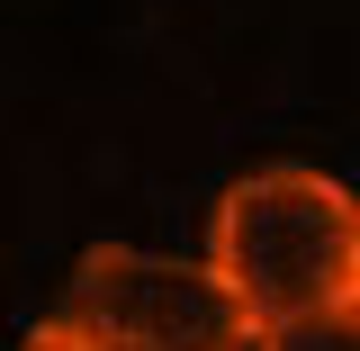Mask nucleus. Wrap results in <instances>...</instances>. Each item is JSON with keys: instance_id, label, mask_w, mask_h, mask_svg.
I'll list each match as a JSON object with an SVG mask.
<instances>
[{"instance_id": "obj_1", "label": "nucleus", "mask_w": 360, "mask_h": 351, "mask_svg": "<svg viewBox=\"0 0 360 351\" xmlns=\"http://www.w3.org/2000/svg\"><path fill=\"white\" fill-rule=\"evenodd\" d=\"M207 270L225 279V298L243 307L252 333L307 324V315H352L360 307V198L307 162L243 172L217 198Z\"/></svg>"}, {"instance_id": "obj_2", "label": "nucleus", "mask_w": 360, "mask_h": 351, "mask_svg": "<svg viewBox=\"0 0 360 351\" xmlns=\"http://www.w3.org/2000/svg\"><path fill=\"white\" fill-rule=\"evenodd\" d=\"M63 324H90L108 343L135 351H243L252 324L225 298L207 262L180 253H144V243H90L63 288Z\"/></svg>"}, {"instance_id": "obj_3", "label": "nucleus", "mask_w": 360, "mask_h": 351, "mask_svg": "<svg viewBox=\"0 0 360 351\" xmlns=\"http://www.w3.org/2000/svg\"><path fill=\"white\" fill-rule=\"evenodd\" d=\"M262 351H360V307L352 315H307V324H279V333H252Z\"/></svg>"}, {"instance_id": "obj_4", "label": "nucleus", "mask_w": 360, "mask_h": 351, "mask_svg": "<svg viewBox=\"0 0 360 351\" xmlns=\"http://www.w3.org/2000/svg\"><path fill=\"white\" fill-rule=\"evenodd\" d=\"M18 351H135V343H108V333H90V324H63V315H45V324H37Z\"/></svg>"}]
</instances>
